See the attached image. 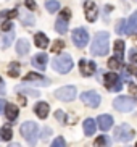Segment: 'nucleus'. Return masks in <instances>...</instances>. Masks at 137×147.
<instances>
[{
	"label": "nucleus",
	"mask_w": 137,
	"mask_h": 147,
	"mask_svg": "<svg viewBox=\"0 0 137 147\" xmlns=\"http://www.w3.org/2000/svg\"><path fill=\"white\" fill-rule=\"evenodd\" d=\"M52 134V129L50 128H44V133H42V139H47L48 136Z\"/></svg>",
	"instance_id": "obj_37"
},
{
	"label": "nucleus",
	"mask_w": 137,
	"mask_h": 147,
	"mask_svg": "<svg viewBox=\"0 0 137 147\" xmlns=\"http://www.w3.org/2000/svg\"><path fill=\"white\" fill-rule=\"evenodd\" d=\"M13 138V131L10 126H3L2 129H0V139L2 141H10Z\"/></svg>",
	"instance_id": "obj_27"
},
{
	"label": "nucleus",
	"mask_w": 137,
	"mask_h": 147,
	"mask_svg": "<svg viewBox=\"0 0 137 147\" xmlns=\"http://www.w3.org/2000/svg\"><path fill=\"white\" fill-rule=\"evenodd\" d=\"M134 34H137V26H136V29H134Z\"/></svg>",
	"instance_id": "obj_46"
},
{
	"label": "nucleus",
	"mask_w": 137,
	"mask_h": 147,
	"mask_svg": "<svg viewBox=\"0 0 137 147\" xmlns=\"http://www.w3.org/2000/svg\"><path fill=\"white\" fill-rule=\"evenodd\" d=\"M113 107L118 110V112H131L134 107H136V100L132 97H128V95H120V97H116L113 100Z\"/></svg>",
	"instance_id": "obj_5"
},
{
	"label": "nucleus",
	"mask_w": 137,
	"mask_h": 147,
	"mask_svg": "<svg viewBox=\"0 0 137 147\" xmlns=\"http://www.w3.org/2000/svg\"><path fill=\"white\" fill-rule=\"evenodd\" d=\"M3 18H8V11H2V13H0V21H2Z\"/></svg>",
	"instance_id": "obj_44"
},
{
	"label": "nucleus",
	"mask_w": 137,
	"mask_h": 147,
	"mask_svg": "<svg viewBox=\"0 0 137 147\" xmlns=\"http://www.w3.org/2000/svg\"><path fill=\"white\" fill-rule=\"evenodd\" d=\"M18 15V11L16 10H11V11H8V18H15Z\"/></svg>",
	"instance_id": "obj_43"
},
{
	"label": "nucleus",
	"mask_w": 137,
	"mask_h": 147,
	"mask_svg": "<svg viewBox=\"0 0 137 147\" xmlns=\"http://www.w3.org/2000/svg\"><path fill=\"white\" fill-rule=\"evenodd\" d=\"M136 147H137V144H136Z\"/></svg>",
	"instance_id": "obj_48"
},
{
	"label": "nucleus",
	"mask_w": 137,
	"mask_h": 147,
	"mask_svg": "<svg viewBox=\"0 0 137 147\" xmlns=\"http://www.w3.org/2000/svg\"><path fill=\"white\" fill-rule=\"evenodd\" d=\"M97 123L102 131H108L113 126V117L111 115H100V117H97Z\"/></svg>",
	"instance_id": "obj_15"
},
{
	"label": "nucleus",
	"mask_w": 137,
	"mask_h": 147,
	"mask_svg": "<svg viewBox=\"0 0 137 147\" xmlns=\"http://www.w3.org/2000/svg\"><path fill=\"white\" fill-rule=\"evenodd\" d=\"M110 146H111V139L108 136H100L94 142V147H110Z\"/></svg>",
	"instance_id": "obj_24"
},
{
	"label": "nucleus",
	"mask_w": 137,
	"mask_h": 147,
	"mask_svg": "<svg viewBox=\"0 0 137 147\" xmlns=\"http://www.w3.org/2000/svg\"><path fill=\"white\" fill-rule=\"evenodd\" d=\"M34 44L37 45L39 49H45L48 45V39L47 36L44 34V32H37V34L34 36Z\"/></svg>",
	"instance_id": "obj_19"
},
{
	"label": "nucleus",
	"mask_w": 137,
	"mask_h": 147,
	"mask_svg": "<svg viewBox=\"0 0 137 147\" xmlns=\"http://www.w3.org/2000/svg\"><path fill=\"white\" fill-rule=\"evenodd\" d=\"M116 32L118 34H128V24H126L124 20H120V21L116 23Z\"/></svg>",
	"instance_id": "obj_31"
},
{
	"label": "nucleus",
	"mask_w": 137,
	"mask_h": 147,
	"mask_svg": "<svg viewBox=\"0 0 137 147\" xmlns=\"http://www.w3.org/2000/svg\"><path fill=\"white\" fill-rule=\"evenodd\" d=\"M73 42L77 49H84L89 42V32L82 28H77L73 31Z\"/></svg>",
	"instance_id": "obj_8"
},
{
	"label": "nucleus",
	"mask_w": 137,
	"mask_h": 147,
	"mask_svg": "<svg viewBox=\"0 0 137 147\" xmlns=\"http://www.w3.org/2000/svg\"><path fill=\"white\" fill-rule=\"evenodd\" d=\"M137 26V13H134L132 16L129 18V23H128V34H134V29Z\"/></svg>",
	"instance_id": "obj_29"
},
{
	"label": "nucleus",
	"mask_w": 137,
	"mask_h": 147,
	"mask_svg": "<svg viewBox=\"0 0 137 147\" xmlns=\"http://www.w3.org/2000/svg\"><path fill=\"white\" fill-rule=\"evenodd\" d=\"M16 52L19 55H26V53H29V42L26 39H19L16 42Z\"/></svg>",
	"instance_id": "obj_21"
},
{
	"label": "nucleus",
	"mask_w": 137,
	"mask_h": 147,
	"mask_svg": "<svg viewBox=\"0 0 137 147\" xmlns=\"http://www.w3.org/2000/svg\"><path fill=\"white\" fill-rule=\"evenodd\" d=\"M82 128H84V134H86V136H92V134L95 133V121H94V118H87V120H84Z\"/></svg>",
	"instance_id": "obj_18"
},
{
	"label": "nucleus",
	"mask_w": 137,
	"mask_h": 147,
	"mask_svg": "<svg viewBox=\"0 0 137 147\" xmlns=\"http://www.w3.org/2000/svg\"><path fill=\"white\" fill-rule=\"evenodd\" d=\"M129 91L132 92V94H137V86L134 82H129Z\"/></svg>",
	"instance_id": "obj_39"
},
{
	"label": "nucleus",
	"mask_w": 137,
	"mask_h": 147,
	"mask_svg": "<svg viewBox=\"0 0 137 147\" xmlns=\"http://www.w3.org/2000/svg\"><path fill=\"white\" fill-rule=\"evenodd\" d=\"M5 112H7V118H8L10 121H15L18 118V107L13 104H7V107H5Z\"/></svg>",
	"instance_id": "obj_20"
},
{
	"label": "nucleus",
	"mask_w": 137,
	"mask_h": 147,
	"mask_svg": "<svg viewBox=\"0 0 137 147\" xmlns=\"http://www.w3.org/2000/svg\"><path fill=\"white\" fill-rule=\"evenodd\" d=\"M47 53H37V55L32 57V66H36L37 69H45L47 66Z\"/></svg>",
	"instance_id": "obj_16"
},
{
	"label": "nucleus",
	"mask_w": 137,
	"mask_h": 147,
	"mask_svg": "<svg viewBox=\"0 0 137 147\" xmlns=\"http://www.w3.org/2000/svg\"><path fill=\"white\" fill-rule=\"evenodd\" d=\"M103 84H105V87H107L108 91H113V92H120L123 89V81L115 73L103 74Z\"/></svg>",
	"instance_id": "obj_6"
},
{
	"label": "nucleus",
	"mask_w": 137,
	"mask_h": 147,
	"mask_svg": "<svg viewBox=\"0 0 137 147\" xmlns=\"http://www.w3.org/2000/svg\"><path fill=\"white\" fill-rule=\"evenodd\" d=\"M63 47H64L63 40H55V44L52 45V52H53V53H60L61 50H63Z\"/></svg>",
	"instance_id": "obj_32"
},
{
	"label": "nucleus",
	"mask_w": 137,
	"mask_h": 147,
	"mask_svg": "<svg viewBox=\"0 0 137 147\" xmlns=\"http://www.w3.org/2000/svg\"><path fill=\"white\" fill-rule=\"evenodd\" d=\"M108 50H110V34L105 32V31H100V32L95 34V39L92 42L90 52H92V55L103 57L108 53Z\"/></svg>",
	"instance_id": "obj_1"
},
{
	"label": "nucleus",
	"mask_w": 137,
	"mask_h": 147,
	"mask_svg": "<svg viewBox=\"0 0 137 147\" xmlns=\"http://www.w3.org/2000/svg\"><path fill=\"white\" fill-rule=\"evenodd\" d=\"M19 131H21V136L28 141V144H29L31 147H34L36 144H37L39 126L36 125L34 121H26V123H23L21 128H19Z\"/></svg>",
	"instance_id": "obj_2"
},
{
	"label": "nucleus",
	"mask_w": 137,
	"mask_h": 147,
	"mask_svg": "<svg viewBox=\"0 0 137 147\" xmlns=\"http://www.w3.org/2000/svg\"><path fill=\"white\" fill-rule=\"evenodd\" d=\"M8 147H21V146H19V144H10Z\"/></svg>",
	"instance_id": "obj_45"
},
{
	"label": "nucleus",
	"mask_w": 137,
	"mask_h": 147,
	"mask_svg": "<svg viewBox=\"0 0 137 147\" xmlns=\"http://www.w3.org/2000/svg\"><path fill=\"white\" fill-rule=\"evenodd\" d=\"M34 112L40 120H45V118L48 117V113H50V105H48L47 102H39V104H36Z\"/></svg>",
	"instance_id": "obj_14"
},
{
	"label": "nucleus",
	"mask_w": 137,
	"mask_h": 147,
	"mask_svg": "<svg viewBox=\"0 0 137 147\" xmlns=\"http://www.w3.org/2000/svg\"><path fill=\"white\" fill-rule=\"evenodd\" d=\"M79 69H81V74H84V76H92L97 71V65H95L94 61H89V60L82 58L79 61Z\"/></svg>",
	"instance_id": "obj_13"
},
{
	"label": "nucleus",
	"mask_w": 137,
	"mask_h": 147,
	"mask_svg": "<svg viewBox=\"0 0 137 147\" xmlns=\"http://www.w3.org/2000/svg\"><path fill=\"white\" fill-rule=\"evenodd\" d=\"M13 39H15V32L13 31H8V32H3L2 37H0V47L2 49H7L11 45Z\"/></svg>",
	"instance_id": "obj_17"
},
{
	"label": "nucleus",
	"mask_w": 137,
	"mask_h": 147,
	"mask_svg": "<svg viewBox=\"0 0 137 147\" xmlns=\"http://www.w3.org/2000/svg\"><path fill=\"white\" fill-rule=\"evenodd\" d=\"M16 91L23 95L26 94V95H31V97H39V95H40V92H37L36 89H29V87H26V86H18Z\"/></svg>",
	"instance_id": "obj_23"
},
{
	"label": "nucleus",
	"mask_w": 137,
	"mask_h": 147,
	"mask_svg": "<svg viewBox=\"0 0 137 147\" xmlns=\"http://www.w3.org/2000/svg\"><path fill=\"white\" fill-rule=\"evenodd\" d=\"M13 24L11 23H3V26H2V29H3V32H7V31H11Z\"/></svg>",
	"instance_id": "obj_38"
},
{
	"label": "nucleus",
	"mask_w": 137,
	"mask_h": 147,
	"mask_svg": "<svg viewBox=\"0 0 137 147\" xmlns=\"http://www.w3.org/2000/svg\"><path fill=\"white\" fill-rule=\"evenodd\" d=\"M52 66H53V69H55L56 73L60 74H66L71 71V68H73V58H71V55H68V53H60V55H56L53 60H52Z\"/></svg>",
	"instance_id": "obj_3"
},
{
	"label": "nucleus",
	"mask_w": 137,
	"mask_h": 147,
	"mask_svg": "<svg viewBox=\"0 0 137 147\" xmlns=\"http://www.w3.org/2000/svg\"><path fill=\"white\" fill-rule=\"evenodd\" d=\"M55 118L60 121V123H66V120H64V113L61 112V110H56L55 112Z\"/></svg>",
	"instance_id": "obj_35"
},
{
	"label": "nucleus",
	"mask_w": 137,
	"mask_h": 147,
	"mask_svg": "<svg viewBox=\"0 0 137 147\" xmlns=\"http://www.w3.org/2000/svg\"><path fill=\"white\" fill-rule=\"evenodd\" d=\"M18 99H19V104H21V105H26V99H24V95H23V94L18 95Z\"/></svg>",
	"instance_id": "obj_42"
},
{
	"label": "nucleus",
	"mask_w": 137,
	"mask_h": 147,
	"mask_svg": "<svg viewBox=\"0 0 137 147\" xmlns=\"http://www.w3.org/2000/svg\"><path fill=\"white\" fill-rule=\"evenodd\" d=\"M134 136H136V133L132 131V128L129 125H120L118 128H116L115 131H113V138H115V141H118V142H129L131 139H134Z\"/></svg>",
	"instance_id": "obj_4"
},
{
	"label": "nucleus",
	"mask_w": 137,
	"mask_h": 147,
	"mask_svg": "<svg viewBox=\"0 0 137 147\" xmlns=\"http://www.w3.org/2000/svg\"><path fill=\"white\" fill-rule=\"evenodd\" d=\"M81 100H82V104L84 105H89V107L95 108V107H99L100 105L102 97H100L97 92H94V91H87V92H82L81 94Z\"/></svg>",
	"instance_id": "obj_10"
},
{
	"label": "nucleus",
	"mask_w": 137,
	"mask_h": 147,
	"mask_svg": "<svg viewBox=\"0 0 137 147\" xmlns=\"http://www.w3.org/2000/svg\"><path fill=\"white\" fill-rule=\"evenodd\" d=\"M123 53H124V40H116L115 42V57L123 60Z\"/></svg>",
	"instance_id": "obj_25"
},
{
	"label": "nucleus",
	"mask_w": 137,
	"mask_h": 147,
	"mask_svg": "<svg viewBox=\"0 0 137 147\" xmlns=\"http://www.w3.org/2000/svg\"><path fill=\"white\" fill-rule=\"evenodd\" d=\"M129 60H131V63H137V50L136 49H132L131 52H129Z\"/></svg>",
	"instance_id": "obj_34"
},
{
	"label": "nucleus",
	"mask_w": 137,
	"mask_h": 147,
	"mask_svg": "<svg viewBox=\"0 0 137 147\" xmlns=\"http://www.w3.org/2000/svg\"><path fill=\"white\" fill-rule=\"evenodd\" d=\"M129 73H131V74H134V76H136V78H137V66H129Z\"/></svg>",
	"instance_id": "obj_41"
},
{
	"label": "nucleus",
	"mask_w": 137,
	"mask_h": 147,
	"mask_svg": "<svg viewBox=\"0 0 137 147\" xmlns=\"http://www.w3.org/2000/svg\"><path fill=\"white\" fill-rule=\"evenodd\" d=\"M45 8H47L50 13H55V11H58V8H60V2H58V0H47V2H45Z\"/></svg>",
	"instance_id": "obj_28"
},
{
	"label": "nucleus",
	"mask_w": 137,
	"mask_h": 147,
	"mask_svg": "<svg viewBox=\"0 0 137 147\" xmlns=\"http://www.w3.org/2000/svg\"><path fill=\"white\" fill-rule=\"evenodd\" d=\"M19 20L24 26H32L34 24V16L28 11H19Z\"/></svg>",
	"instance_id": "obj_22"
},
{
	"label": "nucleus",
	"mask_w": 137,
	"mask_h": 147,
	"mask_svg": "<svg viewBox=\"0 0 137 147\" xmlns=\"http://www.w3.org/2000/svg\"><path fill=\"white\" fill-rule=\"evenodd\" d=\"M5 107H7V102H5L3 99H0V115H2V113H3Z\"/></svg>",
	"instance_id": "obj_40"
},
{
	"label": "nucleus",
	"mask_w": 137,
	"mask_h": 147,
	"mask_svg": "<svg viewBox=\"0 0 137 147\" xmlns=\"http://www.w3.org/2000/svg\"><path fill=\"white\" fill-rule=\"evenodd\" d=\"M55 97L63 102H71L76 99V87L74 86H63L55 91Z\"/></svg>",
	"instance_id": "obj_7"
},
{
	"label": "nucleus",
	"mask_w": 137,
	"mask_h": 147,
	"mask_svg": "<svg viewBox=\"0 0 137 147\" xmlns=\"http://www.w3.org/2000/svg\"><path fill=\"white\" fill-rule=\"evenodd\" d=\"M69 10L68 8H64L63 11L60 13V16H58V20H56L55 23V29L56 32H60V34H64L66 31H68V20H69Z\"/></svg>",
	"instance_id": "obj_11"
},
{
	"label": "nucleus",
	"mask_w": 137,
	"mask_h": 147,
	"mask_svg": "<svg viewBox=\"0 0 137 147\" xmlns=\"http://www.w3.org/2000/svg\"><path fill=\"white\" fill-rule=\"evenodd\" d=\"M19 71H21V66L18 65L16 61H11L10 66H8V74L13 76V78H18V76H19Z\"/></svg>",
	"instance_id": "obj_26"
},
{
	"label": "nucleus",
	"mask_w": 137,
	"mask_h": 147,
	"mask_svg": "<svg viewBox=\"0 0 137 147\" xmlns=\"http://www.w3.org/2000/svg\"><path fill=\"white\" fill-rule=\"evenodd\" d=\"M50 147H66V142H64V139L61 136H58V138L53 139V142L50 144Z\"/></svg>",
	"instance_id": "obj_33"
},
{
	"label": "nucleus",
	"mask_w": 137,
	"mask_h": 147,
	"mask_svg": "<svg viewBox=\"0 0 137 147\" xmlns=\"http://www.w3.org/2000/svg\"><path fill=\"white\" fill-rule=\"evenodd\" d=\"M84 11H86V18L89 23H94L97 20V5L90 0L84 2Z\"/></svg>",
	"instance_id": "obj_12"
},
{
	"label": "nucleus",
	"mask_w": 137,
	"mask_h": 147,
	"mask_svg": "<svg viewBox=\"0 0 137 147\" xmlns=\"http://www.w3.org/2000/svg\"><path fill=\"white\" fill-rule=\"evenodd\" d=\"M2 82H3V81H2V78H0V84H2Z\"/></svg>",
	"instance_id": "obj_47"
},
{
	"label": "nucleus",
	"mask_w": 137,
	"mask_h": 147,
	"mask_svg": "<svg viewBox=\"0 0 137 147\" xmlns=\"http://www.w3.org/2000/svg\"><path fill=\"white\" fill-rule=\"evenodd\" d=\"M26 7H28L29 10H34L36 8V2L34 0H26Z\"/></svg>",
	"instance_id": "obj_36"
},
{
	"label": "nucleus",
	"mask_w": 137,
	"mask_h": 147,
	"mask_svg": "<svg viewBox=\"0 0 137 147\" xmlns=\"http://www.w3.org/2000/svg\"><path fill=\"white\" fill-rule=\"evenodd\" d=\"M108 66L111 69H118V68H123V60H120L118 57H113L108 60Z\"/></svg>",
	"instance_id": "obj_30"
},
{
	"label": "nucleus",
	"mask_w": 137,
	"mask_h": 147,
	"mask_svg": "<svg viewBox=\"0 0 137 147\" xmlns=\"http://www.w3.org/2000/svg\"><path fill=\"white\" fill-rule=\"evenodd\" d=\"M24 82L26 84H32V86H40V87H47L50 86V79L44 78L37 73H28L24 76Z\"/></svg>",
	"instance_id": "obj_9"
}]
</instances>
